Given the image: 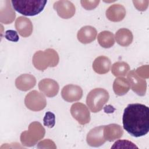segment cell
<instances>
[{
	"mask_svg": "<svg viewBox=\"0 0 149 149\" xmlns=\"http://www.w3.org/2000/svg\"><path fill=\"white\" fill-rule=\"evenodd\" d=\"M123 126L131 136L141 137L149 131V108L147 106L136 103L129 104L124 109Z\"/></svg>",
	"mask_w": 149,
	"mask_h": 149,
	"instance_id": "obj_1",
	"label": "cell"
},
{
	"mask_svg": "<svg viewBox=\"0 0 149 149\" xmlns=\"http://www.w3.org/2000/svg\"><path fill=\"white\" fill-rule=\"evenodd\" d=\"M13 9L19 13L27 16H33L42 12L47 3L44 0H12Z\"/></svg>",
	"mask_w": 149,
	"mask_h": 149,
	"instance_id": "obj_2",
	"label": "cell"
},
{
	"mask_svg": "<svg viewBox=\"0 0 149 149\" xmlns=\"http://www.w3.org/2000/svg\"><path fill=\"white\" fill-rule=\"evenodd\" d=\"M59 61L58 53L53 49L37 51L33 57V63L39 70H44L48 67L56 66Z\"/></svg>",
	"mask_w": 149,
	"mask_h": 149,
	"instance_id": "obj_3",
	"label": "cell"
},
{
	"mask_svg": "<svg viewBox=\"0 0 149 149\" xmlns=\"http://www.w3.org/2000/svg\"><path fill=\"white\" fill-rule=\"evenodd\" d=\"M45 133V130L41 124L38 122H33L29 125L27 130L22 133L21 143L24 146H33L44 137Z\"/></svg>",
	"mask_w": 149,
	"mask_h": 149,
	"instance_id": "obj_4",
	"label": "cell"
},
{
	"mask_svg": "<svg viewBox=\"0 0 149 149\" xmlns=\"http://www.w3.org/2000/svg\"><path fill=\"white\" fill-rule=\"evenodd\" d=\"M109 98L108 92L102 88H95L87 94L86 104L92 112H100Z\"/></svg>",
	"mask_w": 149,
	"mask_h": 149,
	"instance_id": "obj_5",
	"label": "cell"
},
{
	"mask_svg": "<svg viewBox=\"0 0 149 149\" xmlns=\"http://www.w3.org/2000/svg\"><path fill=\"white\" fill-rule=\"evenodd\" d=\"M24 104L26 107L33 111H40L45 108L47 105L43 94L36 90L29 93L25 97Z\"/></svg>",
	"mask_w": 149,
	"mask_h": 149,
	"instance_id": "obj_6",
	"label": "cell"
},
{
	"mask_svg": "<svg viewBox=\"0 0 149 149\" xmlns=\"http://www.w3.org/2000/svg\"><path fill=\"white\" fill-rule=\"evenodd\" d=\"M127 80L130 88L137 95L144 96L147 90V83L144 79L139 76L135 70H132L127 74Z\"/></svg>",
	"mask_w": 149,
	"mask_h": 149,
	"instance_id": "obj_7",
	"label": "cell"
},
{
	"mask_svg": "<svg viewBox=\"0 0 149 149\" xmlns=\"http://www.w3.org/2000/svg\"><path fill=\"white\" fill-rule=\"evenodd\" d=\"M70 113L80 125H86L90 121L89 110L84 104L81 102L74 103L71 106Z\"/></svg>",
	"mask_w": 149,
	"mask_h": 149,
	"instance_id": "obj_8",
	"label": "cell"
},
{
	"mask_svg": "<svg viewBox=\"0 0 149 149\" xmlns=\"http://www.w3.org/2000/svg\"><path fill=\"white\" fill-rule=\"evenodd\" d=\"M104 126L95 127L87 133L86 140L87 144L91 147H98L103 145L107 141L104 135Z\"/></svg>",
	"mask_w": 149,
	"mask_h": 149,
	"instance_id": "obj_9",
	"label": "cell"
},
{
	"mask_svg": "<svg viewBox=\"0 0 149 149\" xmlns=\"http://www.w3.org/2000/svg\"><path fill=\"white\" fill-rule=\"evenodd\" d=\"M54 8L59 16L63 19H69L75 13L74 5L69 1H58L54 3Z\"/></svg>",
	"mask_w": 149,
	"mask_h": 149,
	"instance_id": "obj_10",
	"label": "cell"
},
{
	"mask_svg": "<svg viewBox=\"0 0 149 149\" xmlns=\"http://www.w3.org/2000/svg\"><path fill=\"white\" fill-rule=\"evenodd\" d=\"M61 95L63 99L67 102L77 101L81 98L83 90L79 86L68 84L63 87Z\"/></svg>",
	"mask_w": 149,
	"mask_h": 149,
	"instance_id": "obj_11",
	"label": "cell"
},
{
	"mask_svg": "<svg viewBox=\"0 0 149 149\" xmlns=\"http://www.w3.org/2000/svg\"><path fill=\"white\" fill-rule=\"evenodd\" d=\"M40 91L48 97H54L57 95L59 87L58 83L51 79H44L38 83Z\"/></svg>",
	"mask_w": 149,
	"mask_h": 149,
	"instance_id": "obj_12",
	"label": "cell"
},
{
	"mask_svg": "<svg viewBox=\"0 0 149 149\" xmlns=\"http://www.w3.org/2000/svg\"><path fill=\"white\" fill-rule=\"evenodd\" d=\"M126 9L120 4H113L106 10V17L107 19L113 22L122 21L126 16Z\"/></svg>",
	"mask_w": 149,
	"mask_h": 149,
	"instance_id": "obj_13",
	"label": "cell"
},
{
	"mask_svg": "<svg viewBox=\"0 0 149 149\" xmlns=\"http://www.w3.org/2000/svg\"><path fill=\"white\" fill-rule=\"evenodd\" d=\"M15 28L19 34L23 37L30 36L33 32V24L31 20L23 16H20L16 19Z\"/></svg>",
	"mask_w": 149,
	"mask_h": 149,
	"instance_id": "obj_14",
	"label": "cell"
},
{
	"mask_svg": "<svg viewBox=\"0 0 149 149\" xmlns=\"http://www.w3.org/2000/svg\"><path fill=\"white\" fill-rule=\"evenodd\" d=\"M36 79L35 77L30 74H23L16 78L15 86L17 89L26 91L35 86Z\"/></svg>",
	"mask_w": 149,
	"mask_h": 149,
	"instance_id": "obj_15",
	"label": "cell"
},
{
	"mask_svg": "<svg viewBox=\"0 0 149 149\" xmlns=\"http://www.w3.org/2000/svg\"><path fill=\"white\" fill-rule=\"evenodd\" d=\"M97 34V30L94 27L85 26L78 31L77 37L80 42L83 44H88L95 40Z\"/></svg>",
	"mask_w": 149,
	"mask_h": 149,
	"instance_id": "obj_16",
	"label": "cell"
},
{
	"mask_svg": "<svg viewBox=\"0 0 149 149\" xmlns=\"http://www.w3.org/2000/svg\"><path fill=\"white\" fill-rule=\"evenodd\" d=\"M123 134L122 127L118 124H109L104 126V135L106 140L112 141L120 138Z\"/></svg>",
	"mask_w": 149,
	"mask_h": 149,
	"instance_id": "obj_17",
	"label": "cell"
},
{
	"mask_svg": "<svg viewBox=\"0 0 149 149\" xmlns=\"http://www.w3.org/2000/svg\"><path fill=\"white\" fill-rule=\"evenodd\" d=\"M111 66L110 59L105 56H100L95 59L93 63V69L98 74H103L108 73Z\"/></svg>",
	"mask_w": 149,
	"mask_h": 149,
	"instance_id": "obj_18",
	"label": "cell"
},
{
	"mask_svg": "<svg viewBox=\"0 0 149 149\" xmlns=\"http://www.w3.org/2000/svg\"><path fill=\"white\" fill-rule=\"evenodd\" d=\"M115 37L116 42L122 47L129 46L131 44L133 39L132 31L126 28L119 29L116 32Z\"/></svg>",
	"mask_w": 149,
	"mask_h": 149,
	"instance_id": "obj_19",
	"label": "cell"
},
{
	"mask_svg": "<svg viewBox=\"0 0 149 149\" xmlns=\"http://www.w3.org/2000/svg\"><path fill=\"white\" fill-rule=\"evenodd\" d=\"M128 80L124 77H118L113 83V90L115 94L121 96L126 94L130 90Z\"/></svg>",
	"mask_w": 149,
	"mask_h": 149,
	"instance_id": "obj_20",
	"label": "cell"
},
{
	"mask_svg": "<svg viewBox=\"0 0 149 149\" xmlns=\"http://www.w3.org/2000/svg\"><path fill=\"white\" fill-rule=\"evenodd\" d=\"M3 10L1 8V22L4 24H10L15 19L16 15L13 9L10 4V1H5V6Z\"/></svg>",
	"mask_w": 149,
	"mask_h": 149,
	"instance_id": "obj_21",
	"label": "cell"
},
{
	"mask_svg": "<svg viewBox=\"0 0 149 149\" xmlns=\"http://www.w3.org/2000/svg\"><path fill=\"white\" fill-rule=\"evenodd\" d=\"M97 40L99 44L105 48H111L115 44L114 36L109 31H103L100 33L97 37Z\"/></svg>",
	"mask_w": 149,
	"mask_h": 149,
	"instance_id": "obj_22",
	"label": "cell"
},
{
	"mask_svg": "<svg viewBox=\"0 0 149 149\" xmlns=\"http://www.w3.org/2000/svg\"><path fill=\"white\" fill-rule=\"evenodd\" d=\"M130 70L129 65L125 62L114 63L111 68V72L115 76H125Z\"/></svg>",
	"mask_w": 149,
	"mask_h": 149,
	"instance_id": "obj_23",
	"label": "cell"
},
{
	"mask_svg": "<svg viewBox=\"0 0 149 149\" xmlns=\"http://www.w3.org/2000/svg\"><path fill=\"white\" fill-rule=\"evenodd\" d=\"M111 148H138V147L129 140H119L114 143Z\"/></svg>",
	"mask_w": 149,
	"mask_h": 149,
	"instance_id": "obj_24",
	"label": "cell"
},
{
	"mask_svg": "<svg viewBox=\"0 0 149 149\" xmlns=\"http://www.w3.org/2000/svg\"><path fill=\"white\" fill-rule=\"evenodd\" d=\"M44 125L49 127L52 128L55 124V115L51 112H47L43 119Z\"/></svg>",
	"mask_w": 149,
	"mask_h": 149,
	"instance_id": "obj_25",
	"label": "cell"
},
{
	"mask_svg": "<svg viewBox=\"0 0 149 149\" xmlns=\"http://www.w3.org/2000/svg\"><path fill=\"white\" fill-rule=\"evenodd\" d=\"M100 1H81V6L86 10H92L99 4Z\"/></svg>",
	"mask_w": 149,
	"mask_h": 149,
	"instance_id": "obj_26",
	"label": "cell"
},
{
	"mask_svg": "<svg viewBox=\"0 0 149 149\" xmlns=\"http://www.w3.org/2000/svg\"><path fill=\"white\" fill-rule=\"evenodd\" d=\"M5 37L9 41L13 42H17L19 40L17 33L13 30H8L5 31Z\"/></svg>",
	"mask_w": 149,
	"mask_h": 149,
	"instance_id": "obj_27",
	"label": "cell"
},
{
	"mask_svg": "<svg viewBox=\"0 0 149 149\" xmlns=\"http://www.w3.org/2000/svg\"><path fill=\"white\" fill-rule=\"evenodd\" d=\"M133 3L137 10L144 11L148 7V1H133Z\"/></svg>",
	"mask_w": 149,
	"mask_h": 149,
	"instance_id": "obj_28",
	"label": "cell"
},
{
	"mask_svg": "<svg viewBox=\"0 0 149 149\" xmlns=\"http://www.w3.org/2000/svg\"><path fill=\"white\" fill-rule=\"evenodd\" d=\"M145 67L146 66H142L137 68L136 70H135L136 73L143 79H144V78L147 79L148 77V66H147L146 69H144Z\"/></svg>",
	"mask_w": 149,
	"mask_h": 149,
	"instance_id": "obj_29",
	"label": "cell"
}]
</instances>
